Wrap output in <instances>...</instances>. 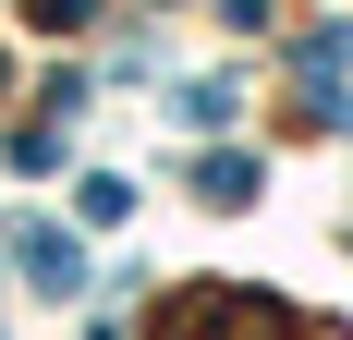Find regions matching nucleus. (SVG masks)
I'll return each instance as SVG.
<instances>
[{"mask_svg":"<svg viewBox=\"0 0 353 340\" xmlns=\"http://www.w3.org/2000/svg\"><path fill=\"white\" fill-rule=\"evenodd\" d=\"M12 268H25L49 304H61V292H85V255H73V231H49V219H25V231H12Z\"/></svg>","mask_w":353,"mask_h":340,"instance_id":"nucleus-1","label":"nucleus"},{"mask_svg":"<svg viewBox=\"0 0 353 340\" xmlns=\"http://www.w3.org/2000/svg\"><path fill=\"white\" fill-rule=\"evenodd\" d=\"M195 195H208V206H244L256 195V158H244V146H208V158H195Z\"/></svg>","mask_w":353,"mask_h":340,"instance_id":"nucleus-2","label":"nucleus"},{"mask_svg":"<svg viewBox=\"0 0 353 340\" xmlns=\"http://www.w3.org/2000/svg\"><path fill=\"white\" fill-rule=\"evenodd\" d=\"M232 98H244V85H232V73H195V85H183L171 109H183V122H232Z\"/></svg>","mask_w":353,"mask_h":340,"instance_id":"nucleus-3","label":"nucleus"}]
</instances>
